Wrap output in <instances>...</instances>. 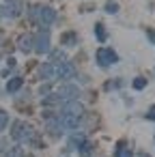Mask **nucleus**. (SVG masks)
<instances>
[{
	"instance_id": "nucleus-20",
	"label": "nucleus",
	"mask_w": 155,
	"mask_h": 157,
	"mask_svg": "<svg viewBox=\"0 0 155 157\" xmlns=\"http://www.w3.org/2000/svg\"><path fill=\"white\" fill-rule=\"evenodd\" d=\"M146 37H149L153 43H155V33H153V30H149V33H146Z\"/></svg>"
},
{
	"instance_id": "nucleus-15",
	"label": "nucleus",
	"mask_w": 155,
	"mask_h": 157,
	"mask_svg": "<svg viewBox=\"0 0 155 157\" xmlns=\"http://www.w3.org/2000/svg\"><path fill=\"white\" fill-rule=\"evenodd\" d=\"M131 86H134V88H136V90H142V88H144V86H146V80H144V78H136V80H134V84H131Z\"/></svg>"
},
{
	"instance_id": "nucleus-10",
	"label": "nucleus",
	"mask_w": 155,
	"mask_h": 157,
	"mask_svg": "<svg viewBox=\"0 0 155 157\" xmlns=\"http://www.w3.org/2000/svg\"><path fill=\"white\" fill-rule=\"evenodd\" d=\"M84 142H86V136L84 133H73L69 138V148H82Z\"/></svg>"
},
{
	"instance_id": "nucleus-16",
	"label": "nucleus",
	"mask_w": 155,
	"mask_h": 157,
	"mask_svg": "<svg viewBox=\"0 0 155 157\" xmlns=\"http://www.w3.org/2000/svg\"><path fill=\"white\" fill-rule=\"evenodd\" d=\"M95 35H97V39H99V41H106V33H103V26H101V24H97V26H95Z\"/></svg>"
},
{
	"instance_id": "nucleus-17",
	"label": "nucleus",
	"mask_w": 155,
	"mask_h": 157,
	"mask_svg": "<svg viewBox=\"0 0 155 157\" xmlns=\"http://www.w3.org/2000/svg\"><path fill=\"white\" fill-rule=\"evenodd\" d=\"M106 11H108V13H116V11H118V5H116V2H112V0H110V2L106 5Z\"/></svg>"
},
{
	"instance_id": "nucleus-4",
	"label": "nucleus",
	"mask_w": 155,
	"mask_h": 157,
	"mask_svg": "<svg viewBox=\"0 0 155 157\" xmlns=\"http://www.w3.org/2000/svg\"><path fill=\"white\" fill-rule=\"evenodd\" d=\"M73 75H76V69L71 63H67V60L54 63V80H69Z\"/></svg>"
},
{
	"instance_id": "nucleus-5",
	"label": "nucleus",
	"mask_w": 155,
	"mask_h": 157,
	"mask_svg": "<svg viewBox=\"0 0 155 157\" xmlns=\"http://www.w3.org/2000/svg\"><path fill=\"white\" fill-rule=\"evenodd\" d=\"M22 9H24V5H22V0H5L2 2V15L5 17H17L20 13H22Z\"/></svg>"
},
{
	"instance_id": "nucleus-8",
	"label": "nucleus",
	"mask_w": 155,
	"mask_h": 157,
	"mask_svg": "<svg viewBox=\"0 0 155 157\" xmlns=\"http://www.w3.org/2000/svg\"><path fill=\"white\" fill-rule=\"evenodd\" d=\"M63 114H76V116H82L84 114V105L76 99V101H67L63 103Z\"/></svg>"
},
{
	"instance_id": "nucleus-3",
	"label": "nucleus",
	"mask_w": 155,
	"mask_h": 157,
	"mask_svg": "<svg viewBox=\"0 0 155 157\" xmlns=\"http://www.w3.org/2000/svg\"><path fill=\"white\" fill-rule=\"evenodd\" d=\"M95 58H97V65H99V67H112V65L118 60V56H116V52H114L112 48H99Z\"/></svg>"
},
{
	"instance_id": "nucleus-1",
	"label": "nucleus",
	"mask_w": 155,
	"mask_h": 157,
	"mask_svg": "<svg viewBox=\"0 0 155 157\" xmlns=\"http://www.w3.org/2000/svg\"><path fill=\"white\" fill-rule=\"evenodd\" d=\"M30 11H33V20H35L39 26H43L45 30L56 22V13H54V9H50V7L37 5V7H30Z\"/></svg>"
},
{
	"instance_id": "nucleus-9",
	"label": "nucleus",
	"mask_w": 155,
	"mask_h": 157,
	"mask_svg": "<svg viewBox=\"0 0 155 157\" xmlns=\"http://www.w3.org/2000/svg\"><path fill=\"white\" fill-rule=\"evenodd\" d=\"M35 48V37L33 35H24L22 39H20V50L22 52H30Z\"/></svg>"
},
{
	"instance_id": "nucleus-7",
	"label": "nucleus",
	"mask_w": 155,
	"mask_h": 157,
	"mask_svg": "<svg viewBox=\"0 0 155 157\" xmlns=\"http://www.w3.org/2000/svg\"><path fill=\"white\" fill-rule=\"evenodd\" d=\"M35 50L39 54H48L50 52V30H41L37 37H35Z\"/></svg>"
},
{
	"instance_id": "nucleus-12",
	"label": "nucleus",
	"mask_w": 155,
	"mask_h": 157,
	"mask_svg": "<svg viewBox=\"0 0 155 157\" xmlns=\"http://www.w3.org/2000/svg\"><path fill=\"white\" fill-rule=\"evenodd\" d=\"M22 88V78H13V80H9V84H7V90L9 93H17Z\"/></svg>"
},
{
	"instance_id": "nucleus-14",
	"label": "nucleus",
	"mask_w": 155,
	"mask_h": 157,
	"mask_svg": "<svg viewBox=\"0 0 155 157\" xmlns=\"http://www.w3.org/2000/svg\"><path fill=\"white\" fill-rule=\"evenodd\" d=\"M7 123H9V114H7L5 110H0V131L7 127Z\"/></svg>"
},
{
	"instance_id": "nucleus-11",
	"label": "nucleus",
	"mask_w": 155,
	"mask_h": 157,
	"mask_svg": "<svg viewBox=\"0 0 155 157\" xmlns=\"http://www.w3.org/2000/svg\"><path fill=\"white\" fill-rule=\"evenodd\" d=\"M39 73H41V78H48V80H54V63H48V65H43Z\"/></svg>"
},
{
	"instance_id": "nucleus-6",
	"label": "nucleus",
	"mask_w": 155,
	"mask_h": 157,
	"mask_svg": "<svg viewBox=\"0 0 155 157\" xmlns=\"http://www.w3.org/2000/svg\"><path fill=\"white\" fill-rule=\"evenodd\" d=\"M56 95H58V99H60L63 103H67V101H76V99L80 97V88L73 86V84H65V86H60V90H58Z\"/></svg>"
},
{
	"instance_id": "nucleus-18",
	"label": "nucleus",
	"mask_w": 155,
	"mask_h": 157,
	"mask_svg": "<svg viewBox=\"0 0 155 157\" xmlns=\"http://www.w3.org/2000/svg\"><path fill=\"white\" fill-rule=\"evenodd\" d=\"M76 41V35H65L63 37V43H73Z\"/></svg>"
},
{
	"instance_id": "nucleus-19",
	"label": "nucleus",
	"mask_w": 155,
	"mask_h": 157,
	"mask_svg": "<svg viewBox=\"0 0 155 157\" xmlns=\"http://www.w3.org/2000/svg\"><path fill=\"white\" fill-rule=\"evenodd\" d=\"M146 118H151V121H155V105H153V108H151V110L146 112Z\"/></svg>"
},
{
	"instance_id": "nucleus-13",
	"label": "nucleus",
	"mask_w": 155,
	"mask_h": 157,
	"mask_svg": "<svg viewBox=\"0 0 155 157\" xmlns=\"http://www.w3.org/2000/svg\"><path fill=\"white\" fill-rule=\"evenodd\" d=\"M114 157H134V155H131V151H129L127 146H123V144H118V148L114 151Z\"/></svg>"
},
{
	"instance_id": "nucleus-2",
	"label": "nucleus",
	"mask_w": 155,
	"mask_h": 157,
	"mask_svg": "<svg viewBox=\"0 0 155 157\" xmlns=\"http://www.w3.org/2000/svg\"><path fill=\"white\" fill-rule=\"evenodd\" d=\"M11 138L15 140V142H33L35 140V129L28 125V123H24V121H17V123H13V127H11Z\"/></svg>"
}]
</instances>
